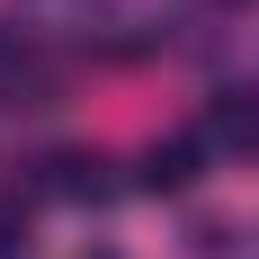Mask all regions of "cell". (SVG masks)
Here are the masks:
<instances>
[{
  "mask_svg": "<svg viewBox=\"0 0 259 259\" xmlns=\"http://www.w3.org/2000/svg\"><path fill=\"white\" fill-rule=\"evenodd\" d=\"M54 99V54L36 36H0V107H36Z\"/></svg>",
  "mask_w": 259,
  "mask_h": 259,
  "instance_id": "6da1fadb",
  "label": "cell"
},
{
  "mask_svg": "<svg viewBox=\"0 0 259 259\" xmlns=\"http://www.w3.org/2000/svg\"><path fill=\"white\" fill-rule=\"evenodd\" d=\"M206 143H259V90H233V99L206 116Z\"/></svg>",
  "mask_w": 259,
  "mask_h": 259,
  "instance_id": "7a4b0ae2",
  "label": "cell"
},
{
  "mask_svg": "<svg viewBox=\"0 0 259 259\" xmlns=\"http://www.w3.org/2000/svg\"><path fill=\"white\" fill-rule=\"evenodd\" d=\"M152 188H188L197 179V143H170V152H152V170H143Z\"/></svg>",
  "mask_w": 259,
  "mask_h": 259,
  "instance_id": "3957f363",
  "label": "cell"
}]
</instances>
